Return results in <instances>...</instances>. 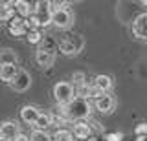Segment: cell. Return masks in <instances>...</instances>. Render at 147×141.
Segmentation results:
<instances>
[{
  "label": "cell",
  "instance_id": "1",
  "mask_svg": "<svg viewBox=\"0 0 147 141\" xmlns=\"http://www.w3.org/2000/svg\"><path fill=\"white\" fill-rule=\"evenodd\" d=\"M57 48H59V51H61L63 55H68V57L77 55V53L85 48V39H83L81 35H66L64 39L59 40Z\"/></svg>",
  "mask_w": 147,
  "mask_h": 141
},
{
  "label": "cell",
  "instance_id": "2",
  "mask_svg": "<svg viewBox=\"0 0 147 141\" xmlns=\"http://www.w3.org/2000/svg\"><path fill=\"white\" fill-rule=\"evenodd\" d=\"M53 97L61 106H66L68 103H72L74 99H76V88H74L72 83L59 81V83L53 86Z\"/></svg>",
  "mask_w": 147,
  "mask_h": 141
},
{
  "label": "cell",
  "instance_id": "3",
  "mask_svg": "<svg viewBox=\"0 0 147 141\" xmlns=\"http://www.w3.org/2000/svg\"><path fill=\"white\" fill-rule=\"evenodd\" d=\"M74 22V13L70 11V7H64V9H59L52 13V24L59 29H66L70 28Z\"/></svg>",
  "mask_w": 147,
  "mask_h": 141
},
{
  "label": "cell",
  "instance_id": "4",
  "mask_svg": "<svg viewBox=\"0 0 147 141\" xmlns=\"http://www.w3.org/2000/svg\"><path fill=\"white\" fill-rule=\"evenodd\" d=\"M132 35L142 42H147V13H142L132 20Z\"/></svg>",
  "mask_w": 147,
  "mask_h": 141
},
{
  "label": "cell",
  "instance_id": "5",
  "mask_svg": "<svg viewBox=\"0 0 147 141\" xmlns=\"http://www.w3.org/2000/svg\"><path fill=\"white\" fill-rule=\"evenodd\" d=\"M96 110H99L101 114H110L114 112V108H116V99L112 97L110 94H103L101 97L96 99Z\"/></svg>",
  "mask_w": 147,
  "mask_h": 141
},
{
  "label": "cell",
  "instance_id": "6",
  "mask_svg": "<svg viewBox=\"0 0 147 141\" xmlns=\"http://www.w3.org/2000/svg\"><path fill=\"white\" fill-rule=\"evenodd\" d=\"M35 61H37L39 66L50 68L53 64V61H55V51L53 49H48V48H39L37 53H35Z\"/></svg>",
  "mask_w": 147,
  "mask_h": 141
},
{
  "label": "cell",
  "instance_id": "7",
  "mask_svg": "<svg viewBox=\"0 0 147 141\" xmlns=\"http://www.w3.org/2000/svg\"><path fill=\"white\" fill-rule=\"evenodd\" d=\"M30 86H31V75L28 74L26 70H20L18 75L15 77V81L11 83V88L15 90V92H26Z\"/></svg>",
  "mask_w": 147,
  "mask_h": 141
},
{
  "label": "cell",
  "instance_id": "8",
  "mask_svg": "<svg viewBox=\"0 0 147 141\" xmlns=\"http://www.w3.org/2000/svg\"><path fill=\"white\" fill-rule=\"evenodd\" d=\"M0 130H2V136H4V141H13L20 132H18V125L15 121H4L0 125Z\"/></svg>",
  "mask_w": 147,
  "mask_h": 141
},
{
  "label": "cell",
  "instance_id": "9",
  "mask_svg": "<svg viewBox=\"0 0 147 141\" xmlns=\"http://www.w3.org/2000/svg\"><path fill=\"white\" fill-rule=\"evenodd\" d=\"M18 66L17 64H6V66H0V81L11 84L15 81V77L18 75Z\"/></svg>",
  "mask_w": 147,
  "mask_h": 141
},
{
  "label": "cell",
  "instance_id": "10",
  "mask_svg": "<svg viewBox=\"0 0 147 141\" xmlns=\"http://www.w3.org/2000/svg\"><path fill=\"white\" fill-rule=\"evenodd\" d=\"M39 116H40V112L37 110L35 106H22V110H20V119L28 123V125H35L37 119H39Z\"/></svg>",
  "mask_w": 147,
  "mask_h": 141
},
{
  "label": "cell",
  "instance_id": "11",
  "mask_svg": "<svg viewBox=\"0 0 147 141\" xmlns=\"http://www.w3.org/2000/svg\"><path fill=\"white\" fill-rule=\"evenodd\" d=\"M92 136V128L88 123H83V121H77L76 125H74V138L77 139H88Z\"/></svg>",
  "mask_w": 147,
  "mask_h": 141
},
{
  "label": "cell",
  "instance_id": "12",
  "mask_svg": "<svg viewBox=\"0 0 147 141\" xmlns=\"http://www.w3.org/2000/svg\"><path fill=\"white\" fill-rule=\"evenodd\" d=\"M15 9H17V13H18V17H22V19H28L31 13H35V4L24 2V0H17Z\"/></svg>",
  "mask_w": 147,
  "mask_h": 141
},
{
  "label": "cell",
  "instance_id": "13",
  "mask_svg": "<svg viewBox=\"0 0 147 141\" xmlns=\"http://www.w3.org/2000/svg\"><path fill=\"white\" fill-rule=\"evenodd\" d=\"M94 86L103 94H109V90L112 88V79L109 75H98L94 79Z\"/></svg>",
  "mask_w": 147,
  "mask_h": 141
},
{
  "label": "cell",
  "instance_id": "14",
  "mask_svg": "<svg viewBox=\"0 0 147 141\" xmlns=\"http://www.w3.org/2000/svg\"><path fill=\"white\" fill-rule=\"evenodd\" d=\"M50 125H53V116L50 112H40V116H39V119H37V123H35V130H44L46 132V128H48Z\"/></svg>",
  "mask_w": 147,
  "mask_h": 141
},
{
  "label": "cell",
  "instance_id": "15",
  "mask_svg": "<svg viewBox=\"0 0 147 141\" xmlns=\"http://www.w3.org/2000/svg\"><path fill=\"white\" fill-rule=\"evenodd\" d=\"M6 64H17V53L9 48L0 49V66H6Z\"/></svg>",
  "mask_w": 147,
  "mask_h": 141
},
{
  "label": "cell",
  "instance_id": "16",
  "mask_svg": "<svg viewBox=\"0 0 147 141\" xmlns=\"http://www.w3.org/2000/svg\"><path fill=\"white\" fill-rule=\"evenodd\" d=\"M52 141H74V134L66 128H59L52 136Z\"/></svg>",
  "mask_w": 147,
  "mask_h": 141
},
{
  "label": "cell",
  "instance_id": "17",
  "mask_svg": "<svg viewBox=\"0 0 147 141\" xmlns=\"http://www.w3.org/2000/svg\"><path fill=\"white\" fill-rule=\"evenodd\" d=\"M26 39H28L30 44H39L40 40H42V33H40V29H30L28 35H26Z\"/></svg>",
  "mask_w": 147,
  "mask_h": 141
},
{
  "label": "cell",
  "instance_id": "18",
  "mask_svg": "<svg viewBox=\"0 0 147 141\" xmlns=\"http://www.w3.org/2000/svg\"><path fill=\"white\" fill-rule=\"evenodd\" d=\"M30 139L31 141H52V136H48L44 130H33Z\"/></svg>",
  "mask_w": 147,
  "mask_h": 141
},
{
  "label": "cell",
  "instance_id": "19",
  "mask_svg": "<svg viewBox=\"0 0 147 141\" xmlns=\"http://www.w3.org/2000/svg\"><path fill=\"white\" fill-rule=\"evenodd\" d=\"M74 88H79V86H85V84H88L86 83V77H85V74H83V72H76V74H74Z\"/></svg>",
  "mask_w": 147,
  "mask_h": 141
},
{
  "label": "cell",
  "instance_id": "20",
  "mask_svg": "<svg viewBox=\"0 0 147 141\" xmlns=\"http://www.w3.org/2000/svg\"><path fill=\"white\" fill-rule=\"evenodd\" d=\"M9 33H11L13 37H26L28 28L26 26H13V28H9Z\"/></svg>",
  "mask_w": 147,
  "mask_h": 141
},
{
  "label": "cell",
  "instance_id": "21",
  "mask_svg": "<svg viewBox=\"0 0 147 141\" xmlns=\"http://www.w3.org/2000/svg\"><path fill=\"white\" fill-rule=\"evenodd\" d=\"M134 134H136V138H147V123H140V125H136Z\"/></svg>",
  "mask_w": 147,
  "mask_h": 141
},
{
  "label": "cell",
  "instance_id": "22",
  "mask_svg": "<svg viewBox=\"0 0 147 141\" xmlns=\"http://www.w3.org/2000/svg\"><path fill=\"white\" fill-rule=\"evenodd\" d=\"M105 141H123V134L121 132H109V134H105Z\"/></svg>",
  "mask_w": 147,
  "mask_h": 141
},
{
  "label": "cell",
  "instance_id": "23",
  "mask_svg": "<svg viewBox=\"0 0 147 141\" xmlns=\"http://www.w3.org/2000/svg\"><path fill=\"white\" fill-rule=\"evenodd\" d=\"M13 141H31V139H30V138H28V136H26V134H18V136H17V138H15V139H13Z\"/></svg>",
  "mask_w": 147,
  "mask_h": 141
},
{
  "label": "cell",
  "instance_id": "24",
  "mask_svg": "<svg viewBox=\"0 0 147 141\" xmlns=\"http://www.w3.org/2000/svg\"><path fill=\"white\" fill-rule=\"evenodd\" d=\"M86 141H98V139H96V138H88V139H86Z\"/></svg>",
  "mask_w": 147,
  "mask_h": 141
},
{
  "label": "cell",
  "instance_id": "25",
  "mask_svg": "<svg viewBox=\"0 0 147 141\" xmlns=\"http://www.w3.org/2000/svg\"><path fill=\"white\" fill-rule=\"evenodd\" d=\"M0 141H4V136H2V130H0Z\"/></svg>",
  "mask_w": 147,
  "mask_h": 141
}]
</instances>
